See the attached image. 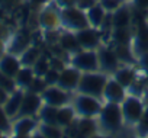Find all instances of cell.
I'll list each match as a JSON object with an SVG mask.
<instances>
[{"instance_id":"6da1fadb","label":"cell","mask_w":148,"mask_h":138,"mask_svg":"<svg viewBox=\"0 0 148 138\" xmlns=\"http://www.w3.org/2000/svg\"><path fill=\"white\" fill-rule=\"evenodd\" d=\"M97 124L102 134H118L125 126L121 105L103 102V106L97 115Z\"/></svg>"},{"instance_id":"7a4b0ae2","label":"cell","mask_w":148,"mask_h":138,"mask_svg":"<svg viewBox=\"0 0 148 138\" xmlns=\"http://www.w3.org/2000/svg\"><path fill=\"white\" fill-rule=\"evenodd\" d=\"M108 80H109V74H106L100 70L99 71L83 73L76 92L90 95V96H95V97L103 100V92H105Z\"/></svg>"},{"instance_id":"3957f363","label":"cell","mask_w":148,"mask_h":138,"mask_svg":"<svg viewBox=\"0 0 148 138\" xmlns=\"http://www.w3.org/2000/svg\"><path fill=\"white\" fill-rule=\"evenodd\" d=\"M145 108H147V105L144 103L142 96H136V95L128 93V96L121 103V109H122L125 126L135 129V126L139 122V119H141Z\"/></svg>"},{"instance_id":"277c9868","label":"cell","mask_w":148,"mask_h":138,"mask_svg":"<svg viewBox=\"0 0 148 138\" xmlns=\"http://www.w3.org/2000/svg\"><path fill=\"white\" fill-rule=\"evenodd\" d=\"M71 105L79 118H97L103 106V100L90 95L76 92V95H73Z\"/></svg>"},{"instance_id":"5b68a950","label":"cell","mask_w":148,"mask_h":138,"mask_svg":"<svg viewBox=\"0 0 148 138\" xmlns=\"http://www.w3.org/2000/svg\"><path fill=\"white\" fill-rule=\"evenodd\" d=\"M61 16V28L67 31L77 32L80 29H84L89 25L86 10L80 9L79 6H71V8H62L60 9Z\"/></svg>"},{"instance_id":"8992f818","label":"cell","mask_w":148,"mask_h":138,"mask_svg":"<svg viewBox=\"0 0 148 138\" xmlns=\"http://www.w3.org/2000/svg\"><path fill=\"white\" fill-rule=\"evenodd\" d=\"M70 64L76 67L82 73H90V71H99V58H97V49H82L77 54L70 57Z\"/></svg>"},{"instance_id":"52a82bcc","label":"cell","mask_w":148,"mask_h":138,"mask_svg":"<svg viewBox=\"0 0 148 138\" xmlns=\"http://www.w3.org/2000/svg\"><path fill=\"white\" fill-rule=\"evenodd\" d=\"M97 58H99L100 71H103L109 76H112L122 65L112 44H102L97 48Z\"/></svg>"},{"instance_id":"ba28073f","label":"cell","mask_w":148,"mask_h":138,"mask_svg":"<svg viewBox=\"0 0 148 138\" xmlns=\"http://www.w3.org/2000/svg\"><path fill=\"white\" fill-rule=\"evenodd\" d=\"M41 97H42L44 103L55 106V108H61V106H65V105L71 103L73 93L67 92V90H64V89H61L60 86L55 84V86H48L41 93Z\"/></svg>"},{"instance_id":"9c48e42d","label":"cell","mask_w":148,"mask_h":138,"mask_svg":"<svg viewBox=\"0 0 148 138\" xmlns=\"http://www.w3.org/2000/svg\"><path fill=\"white\" fill-rule=\"evenodd\" d=\"M76 35H77V39L83 49H97L102 44H105L102 31L97 28H93V26L80 29L76 32Z\"/></svg>"},{"instance_id":"30bf717a","label":"cell","mask_w":148,"mask_h":138,"mask_svg":"<svg viewBox=\"0 0 148 138\" xmlns=\"http://www.w3.org/2000/svg\"><path fill=\"white\" fill-rule=\"evenodd\" d=\"M82 74L83 73L80 70H77V68L73 67L71 64H68L65 68L61 70L57 86H60L61 89H64L67 92L76 93V90L79 87V83H80V79H82Z\"/></svg>"},{"instance_id":"8fae6325","label":"cell","mask_w":148,"mask_h":138,"mask_svg":"<svg viewBox=\"0 0 148 138\" xmlns=\"http://www.w3.org/2000/svg\"><path fill=\"white\" fill-rule=\"evenodd\" d=\"M38 23L45 31H58V29H61L60 8L55 3H54V6H45V9L39 13Z\"/></svg>"},{"instance_id":"7c38bea8","label":"cell","mask_w":148,"mask_h":138,"mask_svg":"<svg viewBox=\"0 0 148 138\" xmlns=\"http://www.w3.org/2000/svg\"><path fill=\"white\" fill-rule=\"evenodd\" d=\"M126 96H128V89H125L113 76H109V80H108L105 92H103V102L121 105Z\"/></svg>"},{"instance_id":"4fadbf2b","label":"cell","mask_w":148,"mask_h":138,"mask_svg":"<svg viewBox=\"0 0 148 138\" xmlns=\"http://www.w3.org/2000/svg\"><path fill=\"white\" fill-rule=\"evenodd\" d=\"M44 100L41 97V95L34 93V92H26L22 100V106L21 111L18 113V116H34L39 113V109L42 108Z\"/></svg>"},{"instance_id":"5bb4252c","label":"cell","mask_w":148,"mask_h":138,"mask_svg":"<svg viewBox=\"0 0 148 138\" xmlns=\"http://www.w3.org/2000/svg\"><path fill=\"white\" fill-rule=\"evenodd\" d=\"M136 65H128V64H122L118 70L112 74L125 89L129 90V87L138 80V70Z\"/></svg>"},{"instance_id":"9a60e30c","label":"cell","mask_w":148,"mask_h":138,"mask_svg":"<svg viewBox=\"0 0 148 138\" xmlns=\"http://www.w3.org/2000/svg\"><path fill=\"white\" fill-rule=\"evenodd\" d=\"M58 44L61 45V48L71 57L74 54H77L79 51H82V45L77 39L76 32L73 31H67V29H61L60 32V38H58Z\"/></svg>"},{"instance_id":"2e32d148","label":"cell","mask_w":148,"mask_h":138,"mask_svg":"<svg viewBox=\"0 0 148 138\" xmlns=\"http://www.w3.org/2000/svg\"><path fill=\"white\" fill-rule=\"evenodd\" d=\"M76 129H77V137H95L96 134L100 132L97 118H77L76 119Z\"/></svg>"},{"instance_id":"e0dca14e","label":"cell","mask_w":148,"mask_h":138,"mask_svg":"<svg viewBox=\"0 0 148 138\" xmlns=\"http://www.w3.org/2000/svg\"><path fill=\"white\" fill-rule=\"evenodd\" d=\"M110 18H112V26L113 28L131 26L132 19H134V8L126 3V5L121 6L118 10H115L113 13H110Z\"/></svg>"},{"instance_id":"ac0fdd59","label":"cell","mask_w":148,"mask_h":138,"mask_svg":"<svg viewBox=\"0 0 148 138\" xmlns=\"http://www.w3.org/2000/svg\"><path fill=\"white\" fill-rule=\"evenodd\" d=\"M132 36H134L132 26H119V28H112L109 41L112 45H131Z\"/></svg>"},{"instance_id":"d6986e66","label":"cell","mask_w":148,"mask_h":138,"mask_svg":"<svg viewBox=\"0 0 148 138\" xmlns=\"http://www.w3.org/2000/svg\"><path fill=\"white\" fill-rule=\"evenodd\" d=\"M86 15H87V21H89V25L93 26V28H97L100 29L108 18V12L105 10V8L97 2L96 5H93L90 9L86 10Z\"/></svg>"},{"instance_id":"ffe728a7","label":"cell","mask_w":148,"mask_h":138,"mask_svg":"<svg viewBox=\"0 0 148 138\" xmlns=\"http://www.w3.org/2000/svg\"><path fill=\"white\" fill-rule=\"evenodd\" d=\"M21 68H22V62L13 54L12 55H5L2 60H0V71L5 73L9 77L15 79Z\"/></svg>"},{"instance_id":"44dd1931","label":"cell","mask_w":148,"mask_h":138,"mask_svg":"<svg viewBox=\"0 0 148 138\" xmlns=\"http://www.w3.org/2000/svg\"><path fill=\"white\" fill-rule=\"evenodd\" d=\"M36 126H38V122L32 116H21V119L15 124L13 131L16 137H28Z\"/></svg>"},{"instance_id":"7402d4cb","label":"cell","mask_w":148,"mask_h":138,"mask_svg":"<svg viewBox=\"0 0 148 138\" xmlns=\"http://www.w3.org/2000/svg\"><path fill=\"white\" fill-rule=\"evenodd\" d=\"M77 118H79V116H77V113H76V111H74V108H73L71 103L58 108L57 121H58V125H60L61 128H65V126L74 124Z\"/></svg>"},{"instance_id":"603a6c76","label":"cell","mask_w":148,"mask_h":138,"mask_svg":"<svg viewBox=\"0 0 148 138\" xmlns=\"http://www.w3.org/2000/svg\"><path fill=\"white\" fill-rule=\"evenodd\" d=\"M115 52L121 61V64H128V65H136L138 57L134 52L131 45H113Z\"/></svg>"},{"instance_id":"cb8c5ba5","label":"cell","mask_w":148,"mask_h":138,"mask_svg":"<svg viewBox=\"0 0 148 138\" xmlns=\"http://www.w3.org/2000/svg\"><path fill=\"white\" fill-rule=\"evenodd\" d=\"M31 47V36H29V34L28 32H25V31H21V32H18L16 34V36L13 38V41H12V45H10V51H12V54L15 55H22L23 54V51L26 49V48H29Z\"/></svg>"},{"instance_id":"d4e9b609","label":"cell","mask_w":148,"mask_h":138,"mask_svg":"<svg viewBox=\"0 0 148 138\" xmlns=\"http://www.w3.org/2000/svg\"><path fill=\"white\" fill-rule=\"evenodd\" d=\"M23 96L25 93L22 90H15L12 93V96L8 99V102L5 103V112L9 115V116H16L21 111V106H22V100H23Z\"/></svg>"},{"instance_id":"484cf974","label":"cell","mask_w":148,"mask_h":138,"mask_svg":"<svg viewBox=\"0 0 148 138\" xmlns=\"http://www.w3.org/2000/svg\"><path fill=\"white\" fill-rule=\"evenodd\" d=\"M35 79V71L32 67H22L19 73L16 74L15 77V82H16V86H19L21 89H28L31 86V83L34 82Z\"/></svg>"},{"instance_id":"4316f807","label":"cell","mask_w":148,"mask_h":138,"mask_svg":"<svg viewBox=\"0 0 148 138\" xmlns=\"http://www.w3.org/2000/svg\"><path fill=\"white\" fill-rule=\"evenodd\" d=\"M41 55H42L41 48L36 47V45H31V47L26 48V49L23 51V54L21 55V62H22V65H25V67H34L35 62L41 58Z\"/></svg>"},{"instance_id":"83f0119b","label":"cell","mask_w":148,"mask_h":138,"mask_svg":"<svg viewBox=\"0 0 148 138\" xmlns=\"http://www.w3.org/2000/svg\"><path fill=\"white\" fill-rule=\"evenodd\" d=\"M57 115H58V108L44 103V105H42V108L39 109L38 118H39V121H41L42 124H52V125H58Z\"/></svg>"},{"instance_id":"f1b7e54d","label":"cell","mask_w":148,"mask_h":138,"mask_svg":"<svg viewBox=\"0 0 148 138\" xmlns=\"http://www.w3.org/2000/svg\"><path fill=\"white\" fill-rule=\"evenodd\" d=\"M39 134L44 138H61L64 137V129L60 125L52 124H42L39 125Z\"/></svg>"},{"instance_id":"f546056e","label":"cell","mask_w":148,"mask_h":138,"mask_svg":"<svg viewBox=\"0 0 148 138\" xmlns=\"http://www.w3.org/2000/svg\"><path fill=\"white\" fill-rule=\"evenodd\" d=\"M34 71H35V76H39V77H44L45 73L51 68V64H49V58L45 57L44 54L41 55V58L35 62V65L32 67Z\"/></svg>"},{"instance_id":"4dcf8cb0","label":"cell","mask_w":148,"mask_h":138,"mask_svg":"<svg viewBox=\"0 0 148 138\" xmlns=\"http://www.w3.org/2000/svg\"><path fill=\"white\" fill-rule=\"evenodd\" d=\"M99 3L105 8V10L108 13H113L115 10H118L121 6L126 5L128 0H99Z\"/></svg>"},{"instance_id":"1f68e13d","label":"cell","mask_w":148,"mask_h":138,"mask_svg":"<svg viewBox=\"0 0 148 138\" xmlns=\"http://www.w3.org/2000/svg\"><path fill=\"white\" fill-rule=\"evenodd\" d=\"M135 132L138 135H142V137L148 135V105H147V108H145V111H144L139 122L135 126Z\"/></svg>"},{"instance_id":"d6a6232c","label":"cell","mask_w":148,"mask_h":138,"mask_svg":"<svg viewBox=\"0 0 148 138\" xmlns=\"http://www.w3.org/2000/svg\"><path fill=\"white\" fill-rule=\"evenodd\" d=\"M0 87H3L9 93H13L15 92V87H16V82H15L13 77H9L5 73L0 71Z\"/></svg>"},{"instance_id":"836d02e7","label":"cell","mask_w":148,"mask_h":138,"mask_svg":"<svg viewBox=\"0 0 148 138\" xmlns=\"http://www.w3.org/2000/svg\"><path fill=\"white\" fill-rule=\"evenodd\" d=\"M48 87V84L45 83V80H44V77H39V76H35V79H34V82L31 83V86L28 87V90L29 92H34V93H38V95H41L45 89Z\"/></svg>"},{"instance_id":"e575fe53","label":"cell","mask_w":148,"mask_h":138,"mask_svg":"<svg viewBox=\"0 0 148 138\" xmlns=\"http://www.w3.org/2000/svg\"><path fill=\"white\" fill-rule=\"evenodd\" d=\"M60 73L61 71H58V70H55V68H49V70L45 73V76H44V80H45V83L48 84V86H55L57 83H58V79H60Z\"/></svg>"},{"instance_id":"d590c367","label":"cell","mask_w":148,"mask_h":138,"mask_svg":"<svg viewBox=\"0 0 148 138\" xmlns=\"http://www.w3.org/2000/svg\"><path fill=\"white\" fill-rule=\"evenodd\" d=\"M136 67L139 68V70L148 76V51L138 55V61H136Z\"/></svg>"},{"instance_id":"8d00e7d4","label":"cell","mask_w":148,"mask_h":138,"mask_svg":"<svg viewBox=\"0 0 148 138\" xmlns=\"http://www.w3.org/2000/svg\"><path fill=\"white\" fill-rule=\"evenodd\" d=\"M131 3L136 10L144 12V13L148 12V0H131Z\"/></svg>"},{"instance_id":"74e56055","label":"cell","mask_w":148,"mask_h":138,"mask_svg":"<svg viewBox=\"0 0 148 138\" xmlns=\"http://www.w3.org/2000/svg\"><path fill=\"white\" fill-rule=\"evenodd\" d=\"M8 116L9 115L5 112V109H0V131H8L10 128Z\"/></svg>"},{"instance_id":"f35d334b","label":"cell","mask_w":148,"mask_h":138,"mask_svg":"<svg viewBox=\"0 0 148 138\" xmlns=\"http://www.w3.org/2000/svg\"><path fill=\"white\" fill-rule=\"evenodd\" d=\"M54 3L62 9V8H71V6H77L79 5V0H54Z\"/></svg>"},{"instance_id":"ab89813d","label":"cell","mask_w":148,"mask_h":138,"mask_svg":"<svg viewBox=\"0 0 148 138\" xmlns=\"http://www.w3.org/2000/svg\"><path fill=\"white\" fill-rule=\"evenodd\" d=\"M96 3H97V0H79V5L77 6L80 9H83V10H87V9H90Z\"/></svg>"},{"instance_id":"60d3db41","label":"cell","mask_w":148,"mask_h":138,"mask_svg":"<svg viewBox=\"0 0 148 138\" xmlns=\"http://www.w3.org/2000/svg\"><path fill=\"white\" fill-rule=\"evenodd\" d=\"M8 99H9V92L5 90L3 87H0V105H2V103H6Z\"/></svg>"},{"instance_id":"b9f144b4","label":"cell","mask_w":148,"mask_h":138,"mask_svg":"<svg viewBox=\"0 0 148 138\" xmlns=\"http://www.w3.org/2000/svg\"><path fill=\"white\" fill-rule=\"evenodd\" d=\"M51 0H31V5L32 6H44V5H48Z\"/></svg>"},{"instance_id":"7bdbcfd3","label":"cell","mask_w":148,"mask_h":138,"mask_svg":"<svg viewBox=\"0 0 148 138\" xmlns=\"http://www.w3.org/2000/svg\"><path fill=\"white\" fill-rule=\"evenodd\" d=\"M0 2H2L3 5H9V3H13L15 0H0Z\"/></svg>"},{"instance_id":"ee69618b","label":"cell","mask_w":148,"mask_h":138,"mask_svg":"<svg viewBox=\"0 0 148 138\" xmlns=\"http://www.w3.org/2000/svg\"><path fill=\"white\" fill-rule=\"evenodd\" d=\"M2 52H3V45H2V42H0V55H2Z\"/></svg>"},{"instance_id":"f6af8a7d","label":"cell","mask_w":148,"mask_h":138,"mask_svg":"<svg viewBox=\"0 0 148 138\" xmlns=\"http://www.w3.org/2000/svg\"><path fill=\"white\" fill-rule=\"evenodd\" d=\"M145 19H147V23H148V12H147V15H145Z\"/></svg>"},{"instance_id":"bcb514c9","label":"cell","mask_w":148,"mask_h":138,"mask_svg":"<svg viewBox=\"0 0 148 138\" xmlns=\"http://www.w3.org/2000/svg\"><path fill=\"white\" fill-rule=\"evenodd\" d=\"M97 2H99V0H97Z\"/></svg>"}]
</instances>
